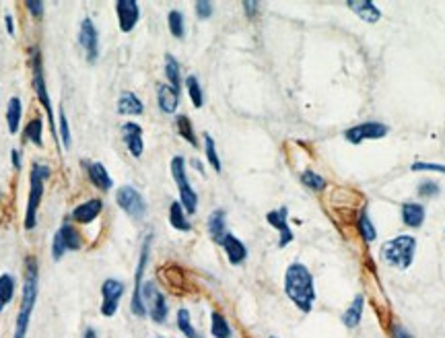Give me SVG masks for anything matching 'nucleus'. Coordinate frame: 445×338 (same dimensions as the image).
Segmentation results:
<instances>
[{"label":"nucleus","instance_id":"obj_14","mask_svg":"<svg viewBox=\"0 0 445 338\" xmlns=\"http://www.w3.org/2000/svg\"><path fill=\"white\" fill-rule=\"evenodd\" d=\"M116 13L117 21H120V29L124 33H130L137 27L139 19H141V8H139L137 0H117Z\"/></svg>","mask_w":445,"mask_h":338},{"label":"nucleus","instance_id":"obj_45","mask_svg":"<svg viewBox=\"0 0 445 338\" xmlns=\"http://www.w3.org/2000/svg\"><path fill=\"white\" fill-rule=\"evenodd\" d=\"M11 161H13L15 169H21V153H19L17 148H13V151H11Z\"/></svg>","mask_w":445,"mask_h":338},{"label":"nucleus","instance_id":"obj_30","mask_svg":"<svg viewBox=\"0 0 445 338\" xmlns=\"http://www.w3.org/2000/svg\"><path fill=\"white\" fill-rule=\"evenodd\" d=\"M15 297V276L4 272L0 274V312L13 301Z\"/></svg>","mask_w":445,"mask_h":338},{"label":"nucleus","instance_id":"obj_24","mask_svg":"<svg viewBox=\"0 0 445 338\" xmlns=\"http://www.w3.org/2000/svg\"><path fill=\"white\" fill-rule=\"evenodd\" d=\"M402 221L410 229H419L424 223V206L417 202H406L402 204Z\"/></svg>","mask_w":445,"mask_h":338},{"label":"nucleus","instance_id":"obj_18","mask_svg":"<svg viewBox=\"0 0 445 338\" xmlns=\"http://www.w3.org/2000/svg\"><path fill=\"white\" fill-rule=\"evenodd\" d=\"M347 6L365 23H377L381 19V11L371 0H351V2H347Z\"/></svg>","mask_w":445,"mask_h":338},{"label":"nucleus","instance_id":"obj_44","mask_svg":"<svg viewBox=\"0 0 445 338\" xmlns=\"http://www.w3.org/2000/svg\"><path fill=\"white\" fill-rule=\"evenodd\" d=\"M392 337L394 338H412L410 337V332H408L404 326H400V324H396V326L392 328Z\"/></svg>","mask_w":445,"mask_h":338},{"label":"nucleus","instance_id":"obj_6","mask_svg":"<svg viewBox=\"0 0 445 338\" xmlns=\"http://www.w3.org/2000/svg\"><path fill=\"white\" fill-rule=\"evenodd\" d=\"M171 175H173V180H175V186H178V192H180V202H182L184 211H186L187 215H194L196 209H198V194H196V190H194V188L190 186V182H187L186 161H184V157L175 155V157L171 159Z\"/></svg>","mask_w":445,"mask_h":338},{"label":"nucleus","instance_id":"obj_28","mask_svg":"<svg viewBox=\"0 0 445 338\" xmlns=\"http://www.w3.org/2000/svg\"><path fill=\"white\" fill-rule=\"evenodd\" d=\"M169 223L178 231H190L192 229V225H190V221L186 217V211H184L180 200H173L171 206H169Z\"/></svg>","mask_w":445,"mask_h":338},{"label":"nucleus","instance_id":"obj_8","mask_svg":"<svg viewBox=\"0 0 445 338\" xmlns=\"http://www.w3.org/2000/svg\"><path fill=\"white\" fill-rule=\"evenodd\" d=\"M142 301L146 308V315H151V320L155 324H165L169 310H167V299L161 291L157 289L155 283H144L142 285Z\"/></svg>","mask_w":445,"mask_h":338},{"label":"nucleus","instance_id":"obj_10","mask_svg":"<svg viewBox=\"0 0 445 338\" xmlns=\"http://www.w3.org/2000/svg\"><path fill=\"white\" fill-rule=\"evenodd\" d=\"M151 240H153V235H146V238H144V243H142V250H141V260H139V266H137V274H134L132 314L139 315V317H144V315H146V308H144V301H142V274H144L146 260H149V252H151Z\"/></svg>","mask_w":445,"mask_h":338},{"label":"nucleus","instance_id":"obj_36","mask_svg":"<svg viewBox=\"0 0 445 338\" xmlns=\"http://www.w3.org/2000/svg\"><path fill=\"white\" fill-rule=\"evenodd\" d=\"M301 182H304V186H307V188L313 190V192H322V190L326 188V180H324L320 173L311 171V169H307V171L301 173Z\"/></svg>","mask_w":445,"mask_h":338},{"label":"nucleus","instance_id":"obj_37","mask_svg":"<svg viewBox=\"0 0 445 338\" xmlns=\"http://www.w3.org/2000/svg\"><path fill=\"white\" fill-rule=\"evenodd\" d=\"M178 328H180V332H182L186 338H200L198 337V332L194 330V326H192L190 312H187L186 308L178 310Z\"/></svg>","mask_w":445,"mask_h":338},{"label":"nucleus","instance_id":"obj_12","mask_svg":"<svg viewBox=\"0 0 445 338\" xmlns=\"http://www.w3.org/2000/svg\"><path fill=\"white\" fill-rule=\"evenodd\" d=\"M79 46L85 52V58L89 64L99 60V33L91 19H83L79 27Z\"/></svg>","mask_w":445,"mask_h":338},{"label":"nucleus","instance_id":"obj_34","mask_svg":"<svg viewBox=\"0 0 445 338\" xmlns=\"http://www.w3.org/2000/svg\"><path fill=\"white\" fill-rule=\"evenodd\" d=\"M42 132H44V122L42 118H33V120L27 122L25 126V139L31 141L35 146H42Z\"/></svg>","mask_w":445,"mask_h":338},{"label":"nucleus","instance_id":"obj_32","mask_svg":"<svg viewBox=\"0 0 445 338\" xmlns=\"http://www.w3.org/2000/svg\"><path fill=\"white\" fill-rule=\"evenodd\" d=\"M167 25H169V31H171L173 37L182 40V37L186 35V21H184V13H182V11H178V8L169 11V15H167Z\"/></svg>","mask_w":445,"mask_h":338},{"label":"nucleus","instance_id":"obj_26","mask_svg":"<svg viewBox=\"0 0 445 338\" xmlns=\"http://www.w3.org/2000/svg\"><path fill=\"white\" fill-rule=\"evenodd\" d=\"M21 116H23V103L19 97H11L6 103V124H8V132L17 134L19 126H21Z\"/></svg>","mask_w":445,"mask_h":338},{"label":"nucleus","instance_id":"obj_23","mask_svg":"<svg viewBox=\"0 0 445 338\" xmlns=\"http://www.w3.org/2000/svg\"><path fill=\"white\" fill-rule=\"evenodd\" d=\"M142 112H144V105H142V101L134 93L126 91V93L120 95V99H117V114H122V116H141Z\"/></svg>","mask_w":445,"mask_h":338},{"label":"nucleus","instance_id":"obj_20","mask_svg":"<svg viewBox=\"0 0 445 338\" xmlns=\"http://www.w3.org/2000/svg\"><path fill=\"white\" fill-rule=\"evenodd\" d=\"M85 168H87L89 180H91V184H93L95 188H99L101 192H108V190H112V186H114V180L110 177L108 169L103 168L101 163L91 161V163H87Z\"/></svg>","mask_w":445,"mask_h":338},{"label":"nucleus","instance_id":"obj_19","mask_svg":"<svg viewBox=\"0 0 445 338\" xmlns=\"http://www.w3.org/2000/svg\"><path fill=\"white\" fill-rule=\"evenodd\" d=\"M221 245H223V250H225L229 262L233 266H239L245 258H248V247H245V243L241 242L239 238H235L233 233H227Z\"/></svg>","mask_w":445,"mask_h":338},{"label":"nucleus","instance_id":"obj_48","mask_svg":"<svg viewBox=\"0 0 445 338\" xmlns=\"http://www.w3.org/2000/svg\"><path fill=\"white\" fill-rule=\"evenodd\" d=\"M83 338H97V332H95L93 328H87V330L83 332Z\"/></svg>","mask_w":445,"mask_h":338},{"label":"nucleus","instance_id":"obj_11","mask_svg":"<svg viewBox=\"0 0 445 338\" xmlns=\"http://www.w3.org/2000/svg\"><path fill=\"white\" fill-rule=\"evenodd\" d=\"M390 132V128L386 124H379V122H365V124H357L349 128L345 132V139L351 143V145H361L363 141H377V139H383L386 134Z\"/></svg>","mask_w":445,"mask_h":338},{"label":"nucleus","instance_id":"obj_40","mask_svg":"<svg viewBox=\"0 0 445 338\" xmlns=\"http://www.w3.org/2000/svg\"><path fill=\"white\" fill-rule=\"evenodd\" d=\"M194 8H196L198 19H211L212 17V2H209V0H198L194 4Z\"/></svg>","mask_w":445,"mask_h":338},{"label":"nucleus","instance_id":"obj_42","mask_svg":"<svg viewBox=\"0 0 445 338\" xmlns=\"http://www.w3.org/2000/svg\"><path fill=\"white\" fill-rule=\"evenodd\" d=\"M410 169H412V171H439V173H445V165H439V163H427V161L412 163Z\"/></svg>","mask_w":445,"mask_h":338},{"label":"nucleus","instance_id":"obj_17","mask_svg":"<svg viewBox=\"0 0 445 338\" xmlns=\"http://www.w3.org/2000/svg\"><path fill=\"white\" fill-rule=\"evenodd\" d=\"M101 211H103V200H101V198H91V200H87V202L74 206L71 217L72 221H76L79 225H89V223H93L95 218L101 215Z\"/></svg>","mask_w":445,"mask_h":338},{"label":"nucleus","instance_id":"obj_13","mask_svg":"<svg viewBox=\"0 0 445 338\" xmlns=\"http://www.w3.org/2000/svg\"><path fill=\"white\" fill-rule=\"evenodd\" d=\"M124 289H126L124 283L117 281V279H105L103 281V285H101V297H103V301H101V314L105 315V317L116 315L117 308H120V301L124 297Z\"/></svg>","mask_w":445,"mask_h":338},{"label":"nucleus","instance_id":"obj_39","mask_svg":"<svg viewBox=\"0 0 445 338\" xmlns=\"http://www.w3.org/2000/svg\"><path fill=\"white\" fill-rule=\"evenodd\" d=\"M58 122H60V134H62V145L64 148H71V128H69V120H67V114L64 110L60 107V114H58Z\"/></svg>","mask_w":445,"mask_h":338},{"label":"nucleus","instance_id":"obj_49","mask_svg":"<svg viewBox=\"0 0 445 338\" xmlns=\"http://www.w3.org/2000/svg\"><path fill=\"white\" fill-rule=\"evenodd\" d=\"M155 338H161V337H155Z\"/></svg>","mask_w":445,"mask_h":338},{"label":"nucleus","instance_id":"obj_38","mask_svg":"<svg viewBox=\"0 0 445 338\" xmlns=\"http://www.w3.org/2000/svg\"><path fill=\"white\" fill-rule=\"evenodd\" d=\"M204 151H207V159L211 163V168L219 173L223 165H221V159H219V153H216V145H214V139L211 134H204Z\"/></svg>","mask_w":445,"mask_h":338},{"label":"nucleus","instance_id":"obj_29","mask_svg":"<svg viewBox=\"0 0 445 338\" xmlns=\"http://www.w3.org/2000/svg\"><path fill=\"white\" fill-rule=\"evenodd\" d=\"M211 334L212 338H231V326L227 322V317L221 312H212L211 314Z\"/></svg>","mask_w":445,"mask_h":338},{"label":"nucleus","instance_id":"obj_46","mask_svg":"<svg viewBox=\"0 0 445 338\" xmlns=\"http://www.w3.org/2000/svg\"><path fill=\"white\" fill-rule=\"evenodd\" d=\"M4 25H6V33H8V35H15V21H13V15H6V17H4Z\"/></svg>","mask_w":445,"mask_h":338},{"label":"nucleus","instance_id":"obj_9","mask_svg":"<svg viewBox=\"0 0 445 338\" xmlns=\"http://www.w3.org/2000/svg\"><path fill=\"white\" fill-rule=\"evenodd\" d=\"M116 202L128 217L139 221L146 215V202L134 186H120L116 192Z\"/></svg>","mask_w":445,"mask_h":338},{"label":"nucleus","instance_id":"obj_35","mask_svg":"<svg viewBox=\"0 0 445 338\" xmlns=\"http://www.w3.org/2000/svg\"><path fill=\"white\" fill-rule=\"evenodd\" d=\"M186 89H187V95L192 99V103H194V107H202L204 105V95H202V87H200V81L194 76V74H190L186 78Z\"/></svg>","mask_w":445,"mask_h":338},{"label":"nucleus","instance_id":"obj_33","mask_svg":"<svg viewBox=\"0 0 445 338\" xmlns=\"http://www.w3.org/2000/svg\"><path fill=\"white\" fill-rule=\"evenodd\" d=\"M175 128H178V134L187 141L192 146H198V139H196V132H194V126L187 116H178L175 118Z\"/></svg>","mask_w":445,"mask_h":338},{"label":"nucleus","instance_id":"obj_47","mask_svg":"<svg viewBox=\"0 0 445 338\" xmlns=\"http://www.w3.org/2000/svg\"><path fill=\"white\" fill-rule=\"evenodd\" d=\"M243 8L248 11V17H254L258 11V2H243Z\"/></svg>","mask_w":445,"mask_h":338},{"label":"nucleus","instance_id":"obj_16","mask_svg":"<svg viewBox=\"0 0 445 338\" xmlns=\"http://www.w3.org/2000/svg\"><path fill=\"white\" fill-rule=\"evenodd\" d=\"M122 136H124V143H126V148L132 157H141L142 151H144V143H142V128L137 124V122H126L122 126Z\"/></svg>","mask_w":445,"mask_h":338},{"label":"nucleus","instance_id":"obj_41","mask_svg":"<svg viewBox=\"0 0 445 338\" xmlns=\"http://www.w3.org/2000/svg\"><path fill=\"white\" fill-rule=\"evenodd\" d=\"M25 6H27V11L35 17V19H42L44 17V2L42 0H27L25 2Z\"/></svg>","mask_w":445,"mask_h":338},{"label":"nucleus","instance_id":"obj_43","mask_svg":"<svg viewBox=\"0 0 445 338\" xmlns=\"http://www.w3.org/2000/svg\"><path fill=\"white\" fill-rule=\"evenodd\" d=\"M419 194L421 196H437L439 194L437 182H422L421 186H419Z\"/></svg>","mask_w":445,"mask_h":338},{"label":"nucleus","instance_id":"obj_7","mask_svg":"<svg viewBox=\"0 0 445 338\" xmlns=\"http://www.w3.org/2000/svg\"><path fill=\"white\" fill-rule=\"evenodd\" d=\"M81 245H83L81 233L72 227L71 223H64V225L54 233V240H52V258H54V260H62L67 252L81 250Z\"/></svg>","mask_w":445,"mask_h":338},{"label":"nucleus","instance_id":"obj_50","mask_svg":"<svg viewBox=\"0 0 445 338\" xmlns=\"http://www.w3.org/2000/svg\"><path fill=\"white\" fill-rule=\"evenodd\" d=\"M270 338H277V337H270Z\"/></svg>","mask_w":445,"mask_h":338},{"label":"nucleus","instance_id":"obj_4","mask_svg":"<svg viewBox=\"0 0 445 338\" xmlns=\"http://www.w3.org/2000/svg\"><path fill=\"white\" fill-rule=\"evenodd\" d=\"M415 252H417V240L410 235H398L381 245L379 256L388 266L406 270L415 260Z\"/></svg>","mask_w":445,"mask_h":338},{"label":"nucleus","instance_id":"obj_2","mask_svg":"<svg viewBox=\"0 0 445 338\" xmlns=\"http://www.w3.org/2000/svg\"><path fill=\"white\" fill-rule=\"evenodd\" d=\"M37 301V260L33 256H29L25 260V281H23V297H21V308L17 315V324H15V334L13 338L27 337V328L31 322V314Z\"/></svg>","mask_w":445,"mask_h":338},{"label":"nucleus","instance_id":"obj_31","mask_svg":"<svg viewBox=\"0 0 445 338\" xmlns=\"http://www.w3.org/2000/svg\"><path fill=\"white\" fill-rule=\"evenodd\" d=\"M357 229H359V235L363 238V242L365 243L375 242L377 233H375L374 223H371V218H369V215H367V211H365V209H363V211H359V217H357Z\"/></svg>","mask_w":445,"mask_h":338},{"label":"nucleus","instance_id":"obj_22","mask_svg":"<svg viewBox=\"0 0 445 338\" xmlns=\"http://www.w3.org/2000/svg\"><path fill=\"white\" fill-rule=\"evenodd\" d=\"M225 211H221V209H216L214 213H211V217H209V235H211V240L214 243H223L225 240V235H227V223H225Z\"/></svg>","mask_w":445,"mask_h":338},{"label":"nucleus","instance_id":"obj_15","mask_svg":"<svg viewBox=\"0 0 445 338\" xmlns=\"http://www.w3.org/2000/svg\"><path fill=\"white\" fill-rule=\"evenodd\" d=\"M266 221L279 231V247H287L289 243L295 240V233L289 227V211H287V206H281L277 211H270L266 215Z\"/></svg>","mask_w":445,"mask_h":338},{"label":"nucleus","instance_id":"obj_25","mask_svg":"<svg viewBox=\"0 0 445 338\" xmlns=\"http://www.w3.org/2000/svg\"><path fill=\"white\" fill-rule=\"evenodd\" d=\"M363 312H365V297L363 295H357L352 299V303L345 310L342 314V324L347 328H357L361 324V317H363Z\"/></svg>","mask_w":445,"mask_h":338},{"label":"nucleus","instance_id":"obj_5","mask_svg":"<svg viewBox=\"0 0 445 338\" xmlns=\"http://www.w3.org/2000/svg\"><path fill=\"white\" fill-rule=\"evenodd\" d=\"M29 56H31V74H33V89H35V93H37V99H40V103H42V105L46 107L47 120H50V130H52L54 139L58 141V132H56V128H54V112H52V101H50V93H47V87H46V76H44V64H42V54H40V49H37V48H31V52H29Z\"/></svg>","mask_w":445,"mask_h":338},{"label":"nucleus","instance_id":"obj_21","mask_svg":"<svg viewBox=\"0 0 445 338\" xmlns=\"http://www.w3.org/2000/svg\"><path fill=\"white\" fill-rule=\"evenodd\" d=\"M157 103H159V110L163 114H175V110L180 105V93L175 89H171L169 85H159V89H157Z\"/></svg>","mask_w":445,"mask_h":338},{"label":"nucleus","instance_id":"obj_3","mask_svg":"<svg viewBox=\"0 0 445 338\" xmlns=\"http://www.w3.org/2000/svg\"><path fill=\"white\" fill-rule=\"evenodd\" d=\"M50 168L42 163H33L31 173H29V198H27V209H25V229L31 231L37 225V209L42 204L44 198V186L46 180L50 177Z\"/></svg>","mask_w":445,"mask_h":338},{"label":"nucleus","instance_id":"obj_27","mask_svg":"<svg viewBox=\"0 0 445 338\" xmlns=\"http://www.w3.org/2000/svg\"><path fill=\"white\" fill-rule=\"evenodd\" d=\"M165 76L169 81V87L180 93V89H182V73H180V62L175 60L173 54H165Z\"/></svg>","mask_w":445,"mask_h":338},{"label":"nucleus","instance_id":"obj_1","mask_svg":"<svg viewBox=\"0 0 445 338\" xmlns=\"http://www.w3.org/2000/svg\"><path fill=\"white\" fill-rule=\"evenodd\" d=\"M284 293L291 299V303L301 310L304 314H309L316 303V285H313V274L309 268L301 262L289 264L284 272Z\"/></svg>","mask_w":445,"mask_h":338}]
</instances>
